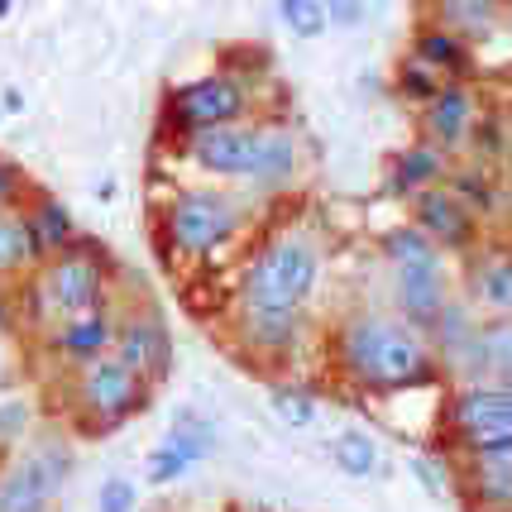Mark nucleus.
<instances>
[{"label":"nucleus","instance_id":"2f4dec72","mask_svg":"<svg viewBox=\"0 0 512 512\" xmlns=\"http://www.w3.org/2000/svg\"><path fill=\"white\" fill-rule=\"evenodd\" d=\"M321 10H326V24H335V29H355L369 15L364 0H321Z\"/></svg>","mask_w":512,"mask_h":512},{"label":"nucleus","instance_id":"393cba45","mask_svg":"<svg viewBox=\"0 0 512 512\" xmlns=\"http://www.w3.org/2000/svg\"><path fill=\"white\" fill-rule=\"evenodd\" d=\"M441 72L431 63H422L417 53H402L398 58V67H393V87H398V96L402 101H412V106H422V101H431L436 91H441Z\"/></svg>","mask_w":512,"mask_h":512},{"label":"nucleus","instance_id":"7ed1b4c3","mask_svg":"<svg viewBox=\"0 0 512 512\" xmlns=\"http://www.w3.org/2000/svg\"><path fill=\"white\" fill-rule=\"evenodd\" d=\"M240 225H245V211L235 197H225L216 187H187L163 211V240L178 254L201 259V254H216Z\"/></svg>","mask_w":512,"mask_h":512},{"label":"nucleus","instance_id":"f257e3e1","mask_svg":"<svg viewBox=\"0 0 512 512\" xmlns=\"http://www.w3.org/2000/svg\"><path fill=\"white\" fill-rule=\"evenodd\" d=\"M335 355L345 379H355L364 393H402L412 383L436 379V359L426 350L417 326H402L388 316H355L335 335Z\"/></svg>","mask_w":512,"mask_h":512},{"label":"nucleus","instance_id":"1a4fd4ad","mask_svg":"<svg viewBox=\"0 0 512 512\" xmlns=\"http://www.w3.org/2000/svg\"><path fill=\"white\" fill-rule=\"evenodd\" d=\"M211 450H216V426L206 422V417H197V412H178L173 426H168V436L149 450L144 474H149V484H154V489L178 484L182 474L197 465V460H206Z\"/></svg>","mask_w":512,"mask_h":512},{"label":"nucleus","instance_id":"ea45409f","mask_svg":"<svg viewBox=\"0 0 512 512\" xmlns=\"http://www.w3.org/2000/svg\"><path fill=\"white\" fill-rule=\"evenodd\" d=\"M0 115H5V111H0Z\"/></svg>","mask_w":512,"mask_h":512},{"label":"nucleus","instance_id":"c9c22d12","mask_svg":"<svg viewBox=\"0 0 512 512\" xmlns=\"http://www.w3.org/2000/svg\"><path fill=\"white\" fill-rule=\"evenodd\" d=\"M0 111L5 115H15V111H24V96L15 87H5V96H0Z\"/></svg>","mask_w":512,"mask_h":512},{"label":"nucleus","instance_id":"9d476101","mask_svg":"<svg viewBox=\"0 0 512 512\" xmlns=\"http://www.w3.org/2000/svg\"><path fill=\"white\" fill-rule=\"evenodd\" d=\"M111 350H115V359H120L125 369H134L149 388L163 383L168 369H173V335H168V326H163L158 316H130L125 326H115Z\"/></svg>","mask_w":512,"mask_h":512},{"label":"nucleus","instance_id":"5701e85b","mask_svg":"<svg viewBox=\"0 0 512 512\" xmlns=\"http://www.w3.org/2000/svg\"><path fill=\"white\" fill-rule=\"evenodd\" d=\"M331 460L340 474L350 479H374L379 474V446L364 436V431H340L331 441Z\"/></svg>","mask_w":512,"mask_h":512},{"label":"nucleus","instance_id":"6e6552de","mask_svg":"<svg viewBox=\"0 0 512 512\" xmlns=\"http://www.w3.org/2000/svg\"><path fill=\"white\" fill-rule=\"evenodd\" d=\"M412 225L436 249H469L479 240V216L450 192L446 182H431L422 192H412Z\"/></svg>","mask_w":512,"mask_h":512},{"label":"nucleus","instance_id":"39448f33","mask_svg":"<svg viewBox=\"0 0 512 512\" xmlns=\"http://www.w3.org/2000/svg\"><path fill=\"white\" fill-rule=\"evenodd\" d=\"M249 111V87L235 72H206L187 87H173L163 101V120L182 134L206 130V125H225V120H245Z\"/></svg>","mask_w":512,"mask_h":512},{"label":"nucleus","instance_id":"9b49d317","mask_svg":"<svg viewBox=\"0 0 512 512\" xmlns=\"http://www.w3.org/2000/svg\"><path fill=\"white\" fill-rule=\"evenodd\" d=\"M479 111H484V101L474 96L469 82H441V91H436L431 101H422L417 130H422V139H431L436 149L460 154V149H465V134Z\"/></svg>","mask_w":512,"mask_h":512},{"label":"nucleus","instance_id":"e433bc0d","mask_svg":"<svg viewBox=\"0 0 512 512\" xmlns=\"http://www.w3.org/2000/svg\"><path fill=\"white\" fill-rule=\"evenodd\" d=\"M5 316H10V307H5V292H0V326H5Z\"/></svg>","mask_w":512,"mask_h":512},{"label":"nucleus","instance_id":"cd10ccee","mask_svg":"<svg viewBox=\"0 0 512 512\" xmlns=\"http://www.w3.org/2000/svg\"><path fill=\"white\" fill-rule=\"evenodd\" d=\"M278 15L288 24V34H297V39H321L326 34L321 0H278Z\"/></svg>","mask_w":512,"mask_h":512},{"label":"nucleus","instance_id":"f8f14e48","mask_svg":"<svg viewBox=\"0 0 512 512\" xmlns=\"http://www.w3.org/2000/svg\"><path fill=\"white\" fill-rule=\"evenodd\" d=\"M182 149L201 173L216 178H245L249 154H254V125L245 120H225V125H206V130L182 134Z\"/></svg>","mask_w":512,"mask_h":512},{"label":"nucleus","instance_id":"c85d7f7f","mask_svg":"<svg viewBox=\"0 0 512 512\" xmlns=\"http://www.w3.org/2000/svg\"><path fill=\"white\" fill-rule=\"evenodd\" d=\"M383 254H388V264H412V259H426V254H441V249L426 240L417 225H398V230H388L383 235Z\"/></svg>","mask_w":512,"mask_h":512},{"label":"nucleus","instance_id":"20e7f679","mask_svg":"<svg viewBox=\"0 0 512 512\" xmlns=\"http://www.w3.org/2000/svg\"><path fill=\"white\" fill-rule=\"evenodd\" d=\"M77 402H82V412L91 417L96 431H111V426L130 422L134 412L149 402V383L139 379L134 369H125L115 355H96V359H82Z\"/></svg>","mask_w":512,"mask_h":512},{"label":"nucleus","instance_id":"aec40b11","mask_svg":"<svg viewBox=\"0 0 512 512\" xmlns=\"http://www.w3.org/2000/svg\"><path fill=\"white\" fill-rule=\"evenodd\" d=\"M111 335H115L111 316L101 312V307H91V312H77V316H72V321L63 326V331L53 335V350L82 364V359L106 355V350H111Z\"/></svg>","mask_w":512,"mask_h":512},{"label":"nucleus","instance_id":"f03ea898","mask_svg":"<svg viewBox=\"0 0 512 512\" xmlns=\"http://www.w3.org/2000/svg\"><path fill=\"white\" fill-rule=\"evenodd\" d=\"M321 278V254L302 235H278L268 240L245 268V297L249 307H302Z\"/></svg>","mask_w":512,"mask_h":512},{"label":"nucleus","instance_id":"a211bd4d","mask_svg":"<svg viewBox=\"0 0 512 512\" xmlns=\"http://www.w3.org/2000/svg\"><path fill=\"white\" fill-rule=\"evenodd\" d=\"M446 173H450L446 149H436L431 139H417V144H407L402 154L388 158V192L412 197V192H422V187H431V182H441Z\"/></svg>","mask_w":512,"mask_h":512},{"label":"nucleus","instance_id":"f3484780","mask_svg":"<svg viewBox=\"0 0 512 512\" xmlns=\"http://www.w3.org/2000/svg\"><path fill=\"white\" fill-rule=\"evenodd\" d=\"M407 53H417L422 63H431L446 82H474V77H479V53H474V44H465L460 34H450V29H441V24H431V20L417 24Z\"/></svg>","mask_w":512,"mask_h":512},{"label":"nucleus","instance_id":"4468645a","mask_svg":"<svg viewBox=\"0 0 512 512\" xmlns=\"http://www.w3.org/2000/svg\"><path fill=\"white\" fill-rule=\"evenodd\" d=\"M398 302L412 326H431L436 316L446 312V268H441V254L398 264Z\"/></svg>","mask_w":512,"mask_h":512},{"label":"nucleus","instance_id":"0eeeda50","mask_svg":"<svg viewBox=\"0 0 512 512\" xmlns=\"http://www.w3.org/2000/svg\"><path fill=\"white\" fill-rule=\"evenodd\" d=\"M67 484V450L39 446L5 469L0 479V512H48Z\"/></svg>","mask_w":512,"mask_h":512},{"label":"nucleus","instance_id":"72a5a7b5","mask_svg":"<svg viewBox=\"0 0 512 512\" xmlns=\"http://www.w3.org/2000/svg\"><path fill=\"white\" fill-rule=\"evenodd\" d=\"M24 431V402H0V441H15Z\"/></svg>","mask_w":512,"mask_h":512},{"label":"nucleus","instance_id":"c756f323","mask_svg":"<svg viewBox=\"0 0 512 512\" xmlns=\"http://www.w3.org/2000/svg\"><path fill=\"white\" fill-rule=\"evenodd\" d=\"M268 402H273V412L283 417L288 426H312L316 422V402H312V393H302V388H273L268 393Z\"/></svg>","mask_w":512,"mask_h":512},{"label":"nucleus","instance_id":"bb28decb","mask_svg":"<svg viewBox=\"0 0 512 512\" xmlns=\"http://www.w3.org/2000/svg\"><path fill=\"white\" fill-rule=\"evenodd\" d=\"M39 259L34 230L24 216H0V273H20Z\"/></svg>","mask_w":512,"mask_h":512},{"label":"nucleus","instance_id":"6ab92c4d","mask_svg":"<svg viewBox=\"0 0 512 512\" xmlns=\"http://www.w3.org/2000/svg\"><path fill=\"white\" fill-rule=\"evenodd\" d=\"M297 312L302 307H249V302H240V326H245L249 350L288 355L297 345Z\"/></svg>","mask_w":512,"mask_h":512},{"label":"nucleus","instance_id":"58836bf2","mask_svg":"<svg viewBox=\"0 0 512 512\" xmlns=\"http://www.w3.org/2000/svg\"><path fill=\"white\" fill-rule=\"evenodd\" d=\"M0 379H5V359H0Z\"/></svg>","mask_w":512,"mask_h":512},{"label":"nucleus","instance_id":"7c9ffc66","mask_svg":"<svg viewBox=\"0 0 512 512\" xmlns=\"http://www.w3.org/2000/svg\"><path fill=\"white\" fill-rule=\"evenodd\" d=\"M134 503H139V493H134L130 479H106L101 484V493H96V512H134Z\"/></svg>","mask_w":512,"mask_h":512},{"label":"nucleus","instance_id":"4be33fe9","mask_svg":"<svg viewBox=\"0 0 512 512\" xmlns=\"http://www.w3.org/2000/svg\"><path fill=\"white\" fill-rule=\"evenodd\" d=\"M29 221V230H34V245H39V254H53V249H63L77 230H72V216H67V206H58L53 197H39L34 201V211L24 216Z\"/></svg>","mask_w":512,"mask_h":512},{"label":"nucleus","instance_id":"b1692460","mask_svg":"<svg viewBox=\"0 0 512 512\" xmlns=\"http://www.w3.org/2000/svg\"><path fill=\"white\" fill-rule=\"evenodd\" d=\"M469 288H474L479 302H489L493 312L503 316L512 307V268H508V259H503V254H493V259H484V264H474Z\"/></svg>","mask_w":512,"mask_h":512},{"label":"nucleus","instance_id":"f704fd0d","mask_svg":"<svg viewBox=\"0 0 512 512\" xmlns=\"http://www.w3.org/2000/svg\"><path fill=\"white\" fill-rule=\"evenodd\" d=\"M20 192H24V173L10 163V158H0V206H5V201H15Z\"/></svg>","mask_w":512,"mask_h":512},{"label":"nucleus","instance_id":"ddd939ff","mask_svg":"<svg viewBox=\"0 0 512 512\" xmlns=\"http://www.w3.org/2000/svg\"><path fill=\"white\" fill-rule=\"evenodd\" d=\"M450 426L460 431V441L474 446V441H498V436H512V398L508 388H469L450 402Z\"/></svg>","mask_w":512,"mask_h":512},{"label":"nucleus","instance_id":"423d86ee","mask_svg":"<svg viewBox=\"0 0 512 512\" xmlns=\"http://www.w3.org/2000/svg\"><path fill=\"white\" fill-rule=\"evenodd\" d=\"M58 259L44 273V292L53 312H91L106 302V264H101V245L72 235L63 249H53Z\"/></svg>","mask_w":512,"mask_h":512},{"label":"nucleus","instance_id":"2eb2a0df","mask_svg":"<svg viewBox=\"0 0 512 512\" xmlns=\"http://www.w3.org/2000/svg\"><path fill=\"white\" fill-rule=\"evenodd\" d=\"M297 173V134L288 125H254V154H249L245 182L259 192H283Z\"/></svg>","mask_w":512,"mask_h":512},{"label":"nucleus","instance_id":"dca6fc26","mask_svg":"<svg viewBox=\"0 0 512 512\" xmlns=\"http://www.w3.org/2000/svg\"><path fill=\"white\" fill-rule=\"evenodd\" d=\"M431 24H441L450 34H460L465 44H489L508 24V0H431Z\"/></svg>","mask_w":512,"mask_h":512},{"label":"nucleus","instance_id":"a878e982","mask_svg":"<svg viewBox=\"0 0 512 512\" xmlns=\"http://www.w3.org/2000/svg\"><path fill=\"white\" fill-rule=\"evenodd\" d=\"M465 149L474 154V163H503V149H508V120H503V111L474 115V125L465 134Z\"/></svg>","mask_w":512,"mask_h":512},{"label":"nucleus","instance_id":"412c9836","mask_svg":"<svg viewBox=\"0 0 512 512\" xmlns=\"http://www.w3.org/2000/svg\"><path fill=\"white\" fill-rule=\"evenodd\" d=\"M441 182H446L450 192L465 201L479 221H484V216H493V211L503 206V187H498V178L489 173V163H465V168H450Z\"/></svg>","mask_w":512,"mask_h":512},{"label":"nucleus","instance_id":"4c0bfd02","mask_svg":"<svg viewBox=\"0 0 512 512\" xmlns=\"http://www.w3.org/2000/svg\"><path fill=\"white\" fill-rule=\"evenodd\" d=\"M5 15H10V0H0V20H5Z\"/></svg>","mask_w":512,"mask_h":512},{"label":"nucleus","instance_id":"473e14b6","mask_svg":"<svg viewBox=\"0 0 512 512\" xmlns=\"http://www.w3.org/2000/svg\"><path fill=\"white\" fill-rule=\"evenodd\" d=\"M412 474H417V479H422L426 489L436 493V498H441V493L450 489V479H446V469H436L431 465V460H426V455H417V460H412Z\"/></svg>","mask_w":512,"mask_h":512}]
</instances>
